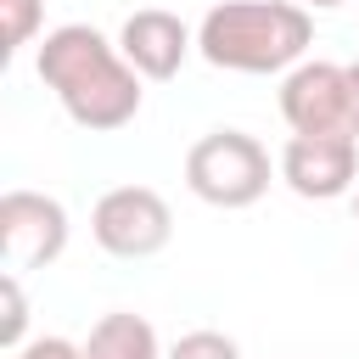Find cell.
Masks as SVG:
<instances>
[{
  "instance_id": "cell-1",
  "label": "cell",
  "mask_w": 359,
  "mask_h": 359,
  "mask_svg": "<svg viewBox=\"0 0 359 359\" xmlns=\"http://www.w3.org/2000/svg\"><path fill=\"white\" fill-rule=\"evenodd\" d=\"M45 90H56L62 112L90 129V135H107V129H123L135 112H140V73L123 62V50L90 28V22H62L39 39V56H34Z\"/></svg>"
},
{
  "instance_id": "cell-2",
  "label": "cell",
  "mask_w": 359,
  "mask_h": 359,
  "mask_svg": "<svg viewBox=\"0 0 359 359\" xmlns=\"http://www.w3.org/2000/svg\"><path fill=\"white\" fill-rule=\"evenodd\" d=\"M314 39L297 0H224L202 17L196 50L224 73H292Z\"/></svg>"
},
{
  "instance_id": "cell-3",
  "label": "cell",
  "mask_w": 359,
  "mask_h": 359,
  "mask_svg": "<svg viewBox=\"0 0 359 359\" xmlns=\"http://www.w3.org/2000/svg\"><path fill=\"white\" fill-rule=\"evenodd\" d=\"M185 185L208 208H252L269 191V151L241 129H213L185 151Z\"/></svg>"
},
{
  "instance_id": "cell-4",
  "label": "cell",
  "mask_w": 359,
  "mask_h": 359,
  "mask_svg": "<svg viewBox=\"0 0 359 359\" xmlns=\"http://www.w3.org/2000/svg\"><path fill=\"white\" fill-rule=\"evenodd\" d=\"M90 236L112 258H151V252L168 247L174 213L151 185H112L90 213Z\"/></svg>"
},
{
  "instance_id": "cell-5",
  "label": "cell",
  "mask_w": 359,
  "mask_h": 359,
  "mask_svg": "<svg viewBox=\"0 0 359 359\" xmlns=\"http://www.w3.org/2000/svg\"><path fill=\"white\" fill-rule=\"evenodd\" d=\"M67 208L45 191H6L0 196V258L11 275L45 269L67 252Z\"/></svg>"
},
{
  "instance_id": "cell-6",
  "label": "cell",
  "mask_w": 359,
  "mask_h": 359,
  "mask_svg": "<svg viewBox=\"0 0 359 359\" xmlns=\"http://www.w3.org/2000/svg\"><path fill=\"white\" fill-rule=\"evenodd\" d=\"M280 180L303 202H337L359 180V140L353 135H292L280 146Z\"/></svg>"
},
{
  "instance_id": "cell-7",
  "label": "cell",
  "mask_w": 359,
  "mask_h": 359,
  "mask_svg": "<svg viewBox=\"0 0 359 359\" xmlns=\"http://www.w3.org/2000/svg\"><path fill=\"white\" fill-rule=\"evenodd\" d=\"M280 118L292 135H348V67L297 62L280 79Z\"/></svg>"
},
{
  "instance_id": "cell-8",
  "label": "cell",
  "mask_w": 359,
  "mask_h": 359,
  "mask_svg": "<svg viewBox=\"0 0 359 359\" xmlns=\"http://www.w3.org/2000/svg\"><path fill=\"white\" fill-rule=\"evenodd\" d=\"M191 45H196L191 28H185L174 11H163V6L129 11L123 28H118V50H123V62H129L140 79H174L180 62L191 56Z\"/></svg>"
},
{
  "instance_id": "cell-9",
  "label": "cell",
  "mask_w": 359,
  "mask_h": 359,
  "mask_svg": "<svg viewBox=\"0 0 359 359\" xmlns=\"http://www.w3.org/2000/svg\"><path fill=\"white\" fill-rule=\"evenodd\" d=\"M79 348H84V359H163L151 320H140V314H129V309L101 314Z\"/></svg>"
},
{
  "instance_id": "cell-10",
  "label": "cell",
  "mask_w": 359,
  "mask_h": 359,
  "mask_svg": "<svg viewBox=\"0 0 359 359\" xmlns=\"http://www.w3.org/2000/svg\"><path fill=\"white\" fill-rule=\"evenodd\" d=\"M0 17H6V56H17L28 39H34V28H39V17H45V0H0Z\"/></svg>"
},
{
  "instance_id": "cell-11",
  "label": "cell",
  "mask_w": 359,
  "mask_h": 359,
  "mask_svg": "<svg viewBox=\"0 0 359 359\" xmlns=\"http://www.w3.org/2000/svg\"><path fill=\"white\" fill-rule=\"evenodd\" d=\"M163 359H241V348H236V337H224V331H185Z\"/></svg>"
},
{
  "instance_id": "cell-12",
  "label": "cell",
  "mask_w": 359,
  "mask_h": 359,
  "mask_svg": "<svg viewBox=\"0 0 359 359\" xmlns=\"http://www.w3.org/2000/svg\"><path fill=\"white\" fill-rule=\"evenodd\" d=\"M0 297H6V320H0V342L17 353L22 348V331H28V297H22V280L6 269L0 275Z\"/></svg>"
},
{
  "instance_id": "cell-13",
  "label": "cell",
  "mask_w": 359,
  "mask_h": 359,
  "mask_svg": "<svg viewBox=\"0 0 359 359\" xmlns=\"http://www.w3.org/2000/svg\"><path fill=\"white\" fill-rule=\"evenodd\" d=\"M17 359H84V348L67 337H39V342H22Z\"/></svg>"
},
{
  "instance_id": "cell-14",
  "label": "cell",
  "mask_w": 359,
  "mask_h": 359,
  "mask_svg": "<svg viewBox=\"0 0 359 359\" xmlns=\"http://www.w3.org/2000/svg\"><path fill=\"white\" fill-rule=\"evenodd\" d=\"M348 135L359 140V62H348Z\"/></svg>"
},
{
  "instance_id": "cell-15",
  "label": "cell",
  "mask_w": 359,
  "mask_h": 359,
  "mask_svg": "<svg viewBox=\"0 0 359 359\" xmlns=\"http://www.w3.org/2000/svg\"><path fill=\"white\" fill-rule=\"evenodd\" d=\"M297 6H303V11H309V6H314V11H331V6H348V0H297Z\"/></svg>"
},
{
  "instance_id": "cell-16",
  "label": "cell",
  "mask_w": 359,
  "mask_h": 359,
  "mask_svg": "<svg viewBox=\"0 0 359 359\" xmlns=\"http://www.w3.org/2000/svg\"><path fill=\"white\" fill-rule=\"evenodd\" d=\"M353 219H359V191H353Z\"/></svg>"
}]
</instances>
